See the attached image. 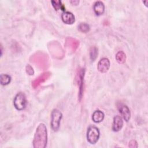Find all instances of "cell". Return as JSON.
I'll return each mask as SVG.
<instances>
[{
  "label": "cell",
  "mask_w": 148,
  "mask_h": 148,
  "mask_svg": "<svg viewBox=\"0 0 148 148\" xmlns=\"http://www.w3.org/2000/svg\"><path fill=\"white\" fill-rule=\"evenodd\" d=\"M99 135L100 133L98 128L95 126L88 127L87 132V139L90 143L92 145L95 144L99 139Z\"/></svg>",
  "instance_id": "277c9868"
},
{
  "label": "cell",
  "mask_w": 148,
  "mask_h": 148,
  "mask_svg": "<svg viewBox=\"0 0 148 148\" xmlns=\"http://www.w3.org/2000/svg\"><path fill=\"white\" fill-rule=\"evenodd\" d=\"M62 21L66 24H72L75 21V17L73 14L70 12L65 11L61 14Z\"/></svg>",
  "instance_id": "52a82bcc"
},
{
  "label": "cell",
  "mask_w": 148,
  "mask_h": 148,
  "mask_svg": "<svg viewBox=\"0 0 148 148\" xmlns=\"http://www.w3.org/2000/svg\"><path fill=\"white\" fill-rule=\"evenodd\" d=\"M1 84L2 85H7L10 83L11 81V77L7 74H2L0 76Z\"/></svg>",
  "instance_id": "5bb4252c"
},
{
  "label": "cell",
  "mask_w": 148,
  "mask_h": 148,
  "mask_svg": "<svg viewBox=\"0 0 148 148\" xmlns=\"http://www.w3.org/2000/svg\"><path fill=\"white\" fill-rule=\"evenodd\" d=\"M93 9L95 13L98 15H101L103 13L105 10V6L102 1H97L93 6Z\"/></svg>",
  "instance_id": "9c48e42d"
},
{
  "label": "cell",
  "mask_w": 148,
  "mask_h": 148,
  "mask_svg": "<svg viewBox=\"0 0 148 148\" xmlns=\"http://www.w3.org/2000/svg\"><path fill=\"white\" fill-rule=\"evenodd\" d=\"M110 67V61L107 58H103L99 60L97 65L98 70L101 73L106 72Z\"/></svg>",
  "instance_id": "8992f818"
},
{
  "label": "cell",
  "mask_w": 148,
  "mask_h": 148,
  "mask_svg": "<svg viewBox=\"0 0 148 148\" xmlns=\"http://www.w3.org/2000/svg\"><path fill=\"white\" fill-rule=\"evenodd\" d=\"M50 73L49 72H45L44 73H43L42 75H41L40 76H39L38 78H36L33 82L32 84V86L36 88V87H38L40 84H41L42 83H43V82H45L47 78H48L50 76Z\"/></svg>",
  "instance_id": "30bf717a"
},
{
  "label": "cell",
  "mask_w": 148,
  "mask_h": 148,
  "mask_svg": "<svg viewBox=\"0 0 148 148\" xmlns=\"http://www.w3.org/2000/svg\"><path fill=\"white\" fill-rule=\"evenodd\" d=\"M78 29L80 32L86 33L90 30V27L87 24L82 23L78 25Z\"/></svg>",
  "instance_id": "2e32d148"
},
{
  "label": "cell",
  "mask_w": 148,
  "mask_h": 148,
  "mask_svg": "<svg viewBox=\"0 0 148 148\" xmlns=\"http://www.w3.org/2000/svg\"><path fill=\"white\" fill-rule=\"evenodd\" d=\"M47 142V131L45 125L40 123L37 127L33 140V146L35 148H45Z\"/></svg>",
  "instance_id": "6da1fadb"
},
{
  "label": "cell",
  "mask_w": 148,
  "mask_h": 148,
  "mask_svg": "<svg viewBox=\"0 0 148 148\" xmlns=\"http://www.w3.org/2000/svg\"><path fill=\"white\" fill-rule=\"evenodd\" d=\"M26 72L29 75H33L34 73V69H33L32 67L29 65H27V66H26Z\"/></svg>",
  "instance_id": "e0dca14e"
},
{
  "label": "cell",
  "mask_w": 148,
  "mask_h": 148,
  "mask_svg": "<svg viewBox=\"0 0 148 148\" xmlns=\"http://www.w3.org/2000/svg\"><path fill=\"white\" fill-rule=\"evenodd\" d=\"M71 3H72L73 5H77L79 3V1H71Z\"/></svg>",
  "instance_id": "d6986e66"
},
{
  "label": "cell",
  "mask_w": 148,
  "mask_h": 148,
  "mask_svg": "<svg viewBox=\"0 0 148 148\" xmlns=\"http://www.w3.org/2000/svg\"><path fill=\"white\" fill-rule=\"evenodd\" d=\"M129 147H132V148L138 147V143H137L136 141L135 140H131L129 143Z\"/></svg>",
  "instance_id": "ac0fdd59"
},
{
  "label": "cell",
  "mask_w": 148,
  "mask_h": 148,
  "mask_svg": "<svg viewBox=\"0 0 148 148\" xmlns=\"http://www.w3.org/2000/svg\"><path fill=\"white\" fill-rule=\"evenodd\" d=\"M62 116V114L59 110L54 109L52 110L51 114V127L53 131H57L59 129Z\"/></svg>",
  "instance_id": "7a4b0ae2"
},
{
  "label": "cell",
  "mask_w": 148,
  "mask_h": 148,
  "mask_svg": "<svg viewBox=\"0 0 148 148\" xmlns=\"http://www.w3.org/2000/svg\"><path fill=\"white\" fill-rule=\"evenodd\" d=\"M51 2L56 10H61L65 12V6L63 4H62V2L61 1H51Z\"/></svg>",
  "instance_id": "4fadbf2b"
},
{
  "label": "cell",
  "mask_w": 148,
  "mask_h": 148,
  "mask_svg": "<svg viewBox=\"0 0 148 148\" xmlns=\"http://www.w3.org/2000/svg\"><path fill=\"white\" fill-rule=\"evenodd\" d=\"M104 119V113L99 110H97L94 112L92 115V119L94 122L95 123H100Z\"/></svg>",
  "instance_id": "8fae6325"
},
{
  "label": "cell",
  "mask_w": 148,
  "mask_h": 148,
  "mask_svg": "<svg viewBox=\"0 0 148 148\" xmlns=\"http://www.w3.org/2000/svg\"><path fill=\"white\" fill-rule=\"evenodd\" d=\"M90 58L92 61H94L98 56V50L96 47H92L90 51Z\"/></svg>",
  "instance_id": "9a60e30c"
},
{
  "label": "cell",
  "mask_w": 148,
  "mask_h": 148,
  "mask_svg": "<svg viewBox=\"0 0 148 148\" xmlns=\"http://www.w3.org/2000/svg\"><path fill=\"white\" fill-rule=\"evenodd\" d=\"M117 108L124 120L128 121L131 117V112L128 106L122 103H119L117 104Z\"/></svg>",
  "instance_id": "5b68a950"
},
{
  "label": "cell",
  "mask_w": 148,
  "mask_h": 148,
  "mask_svg": "<svg viewBox=\"0 0 148 148\" xmlns=\"http://www.w3.org/2000/svg\"><path fill=\"white\" fill-rule=\"evenodd\" d=\"M123 126V120L120 116H116L113 119L112 130L114 132L120 131Z\"/></svg>",
  "instance_id": "ba28073f"
},
{
  "label": "cell",
  "mask_w": 148,
  "mask_h": 148,
  "mask_svg": "<svg viewBox=\"0 0 148 148\" xmlns=\"http://www.w3.org/2000/svg\"><path fill=\"white\" fill-rule=\"evenodd\" d=\"M27 102L25 94L20 92L16 94L13 101V105L15 108L18 110H22L26 107Z\"/></svg>",
  "instance_id": "3957f363"
},
{
  "label": "cell",
  "mask_w": 148,
  "mask_h": 148,
  "mask_svg": "<svg viewBox=\"0 0 148 148\" xmlns=\"http://www.w3.org/2000/svg\"><path fill=\"white\" fill-rule=\"evenodd\" d=\"M116 59L119 64H123L126 60V55L123 51H119L116 55Z\"/></svg>",
  "instance_id": "7c38bea8"
}]
</instances>
